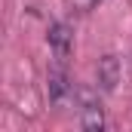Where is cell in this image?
I'll return each instance as SVG.
<instances>
[{"mask_svg": "<svg viewBox=\"0 0 132 132\" xmlns=\"http://www.w3.org/2000/svg\"><path fill=\"white\" fill-rule=\"evenodd\" d=\"M46 40H49V49H52V62L55 65H68L71 49H74V31L65 22H55V25H49Z\"/></svg>", "mask_w": 132, "mask_h": 132, "instance_id": "6da1fadb", "label": "cell"}, {"mask_svg": "<svg viewBox=\"0 0 132 132\" xmlns=\"http://www.w3.org/2000/svg\"><path fill=\"white\" fill-rule=\"evenodd\" d=\"M77 98H80V126L89 132H95L104 126V114H101L98 98L89 92V89H77Z\"/></svg>", "mask_w": 132, "mask_h": 132, "instance_id": "7a4b0ae2", "label": "cell"}, {"mask_svg": "<svg viewBox=\"0 0 132 132\" xmlns=\"http://www.w3.org/2000/svg\"><path fill=\"white\" fill-rule=\"evenodd\" d=\"M46 86H49V98L55 101V104H62L68 95H74V86L68 80V65H55L52 62L49 77H46Z\"/></svg>", "mask_w": 132, "mask_h": 132, "instance_id": "3957f363", "label": "cell"}, {"mask_svg": "<svg viewBox=\"0 0 132 132\" xmlns=\"http://www.w3.org/2000/svg\"><path fill=\"white\" fill-rule=\"evenodd\" d=\"M98 83L104 92H114L120 83V59L117 55H104L98 62Z\"/></svg>", "mask_w": 132, "mask_h": 132, "instance_id": "277c9868", "label": "cell"}]
</instances>
